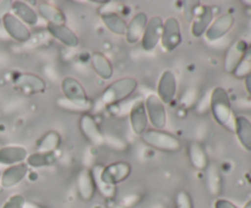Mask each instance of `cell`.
I'll use <instances>...</instances> for the list:
<instances>
[{"label": "cell", "mask_w": 251, "mask_h": 208, "mask_svg": "<svg viewBox=\"0 0 251 208\" xmlns=\"http://www.w3.org/2000/svg\"><path fill=\"white\" fill-rule=\"evenodd\" d=\"M76 187H77L78 196L85 202H90L95 197L96 191H97V184H96L92 170L83 168L78 171L77 178H76Z\"/></svg>", "instance_id": "cell-13"}, {"label": "cell", "mask_w": 251, "mask_h": 208, "mask_svg": "<svg viewBox=\"0 0 251 208\" xmlns=\"http://www.w3.org/2000/svg\"><path fill=\"white\" fill-rule=\"evenodd\" d=\"M176 208H194L193 198L185 190H180L176 195Z\"/></svg>", "instance_id": "cell-32"}, {"label": "cell", "mask_w": 251, "mask_h": 208, "mask_svg": "<svg viewBox=\"0 0 251 208\" xmlns=\"http://www.w3.org/2000/svg\"><path fill=\"white\" fill-rule=\"evenodd\" d=\"M78 129L81 134L92 146H102L104 143V136L100 129V125L90 113H85L78 119Z\"/></svg>", "instance_id": "cell-10"}, {"label": "cell", "mask_w": 251, "mask_h": 208, "mask_svg": "<svg viewBox=\"0 0 251 208\" xmlns=\"http://www.w3.org/2000/svg\"><path fill=\"white\" fill-rule=\"evenodd\" d=\"M38 16H41L48 24H66V16L59 7L54 6L50 2L42 1L37 5Z\"/></svg>", "instance_id": "cell-23"}, {"label": "cell", "mask_w": 251, "mask_h": 208, "mask_svg": "<svg viewBox=\"0 0 251 208\" xmlns=\"http://www.w3.org/2000/svg\"><path fill=\"white\" fill-rule=\"evenodd\" d=\"M234 132L245 151L251 152V121L247 116H235Z\"/></svg>", "instance_id": "cell-27"}, {"label": "cell", "mask_w": 251, "mask_h": 208, "mask_svg": "<svg viewBox=\"0 0 251 208\" xmlns=\"http://www.w3.org/2000/svg\"><path fill=\"white\" fill-rule=\"evenodd\" d=\"M139 87V82L134 77H122L105 87L100 94L103 105H114L129 98Z\"/></svg>", "instance_id": "cell-3"}, {"label": "cell", "mask_w": 251, "mask_h": 208, "mask_svg": "<svg viewBox=\"0 0 251 208\" xmlns=\"http://www.w3.org/2000/svg\"><path fill=\"white\" fill-rule=\"evenodd\" d=\"M213 21V10L208 5L200 6L199 11L196 12L193 22H191V34L195 38L205 36L206 31L208 29L210 24Z\"/></svg>", "instance_id": "cell-18"}, {"label": "cell", "mask_w": 251, "mask_h": 208, "mask_svg": "<svg viewBox=\"0 0 251 208\" xmlns=\"http://www.w3.org/2000/svg\"><path fill=\"white\" fill-rule=\"evenodd\" d=\"M117 208H124V207H117Z\"/></svg>", "instance_id": "cell-41"}, {"label": "cell", "mask_w": 251, "mask_h": 208, "mask_svg": "<svg viewBox=\"0 0 251 208\" xmlns=\"http://www.w3.org/2000/svg\"><path fill=\"white\" fill-rule=\"evenodd\" d=\"M1 23L5 32L14 41L19 42V43H26L31 38V31H29L28 26H26L22 21H20L11 12L7 11L1 17Z\"/></svg>", "instance_id": "cell-9"}, {"label": "cell", "mask_w": 251, "mask_h": 208, "mask_svg": "<svg viewBox=\"0 0 251 208\" xmlns=\"http://www.w3.org/2000/svg\"><path fill=\"white\" fill-rule=\"evenodd\" d=\"M149 122L153 125V129L163 130L167 125V109L166 105L156 94H149L145 99Z\"/></svg>", "instance_id": "cell-6"}, {"label": "cell", "mask_w": 251, "mask_h": 208, "mask_svg": "<svg viewBox=\"0 0 251 208\" xmlns=\"http://www.w3.org/2000/svg\"><path fill=\"white\" fill-rule=\"evenodd\" d=\"M130 126L136 136H141L149 129V117H147L145 100H136L132 104L129 113Z\"/></svg>", "instance_id": "cell-15"}, {"label": "cell", "mask_w": 251, "mask_h": 208, "mask_svg": "<svg viewBox=\"0 0 251 208\" xmlns=\"http://www.w3.org/2000/svg\"><path fill=\"white\" fill-rule=\"evenodd\" d=\"M140 139L146 146L166 153H176L181 149L180 139L164 130L147 129Z\"/></svg>", "instance_id": "cell-4"}, {"label": "cell", "mask_w": 251, "mask_h": 208, "mask_svg": "<svg viewBox=\"0 0 251 208\" xmlns=\"http://www.w3.org/2000/svg\"><path fill=\"white\" fill-rule=\"evenodd\" d=\"M91 66H92L93 71L97 73L98 77L104 81L110 80L114 75V68H113L110 60L104 54L100 53V51H96V53L92 54V56H91Z\"/></svg>", "instance_id": "cell-24"}, {"label": "cell", "mask_w": 251, "mask_h": 208, "mask_svg": "<svg viewBox=\"0 0 251 208\" xmlns=\"http://www.w3.org/2000/svg\"><path fill=\"white\" fill-rule=\"evenodd\" d=\"M247 179H248V181L251 184V171H249V173L247 174Z\"/></svg>", "instance_id": "cell-39"}, {"label": "cell", "mask_w": 251, "mask_h": 208, "mask_svg": "<svg viewBox=\"0 0 251 208\" xmlns=\"http://www.w3.org/2000/svg\"><path fill=\"white\" fill-rule=\"evenodd\" d=\"M188 156L191 165L198 170H206L210 165L206 149L200 142H191L188 147Z\"/></svg>", "instance_id": "cell-25"}, {"label": "cell", "mask_w": 251, "mask_h": 208, "mask_svg": "<svg viewBox=\"0 0 251 208\" xmlns=\"http://www.w3.org/2000/svg\"><path fill=\"white\" fill-rule=\"evenodd\" d=\"M243 208H251V200L248 201V202L245 203V205H244V207H243Z\"/></svg>", "instance_id": "cell-38"}, {"label": "cell", "mask_w": 251, "mask_h": 208, "mask_svg": "<svg viewBox=\"0 0 251 208\" xmlns=\"http://www.w3.org/2000/svg\"><path fill=\"white\" fill-rule=\"evenodd\" d=\"M0 179H1V170H0Z\"/></svg>", "instance_id": "cell-40"}, {"label": "cell", "mask_w": 251, "mask_h": 208, "mask_svg": "<svg viewBox=\"0 0 251 208\" xmlns=\"http://www.w3.org/2000/svg\"><path fill=\"white\" fill-rule=\"evenodd\" d=\"M234 16L232 14H222L216 17L205 33V38L208 42H216L223 38L234 26Z\"/></svg>", "instance_id": "cell-14"}, {"label": "cell", "mask_w": 251, "mask_h": 208, "mask_svg": "<svg viewBox=\"0 0 251 208\" xmlns=\"http://www.w3.org/2000/svg\"><path fill=\"white\" fill-rule=\"evenodd\" d=\"M49 34L68 48H76L80 44L77 34L66 24H47Z\"/></svg>", "instance_id": "cell-20"}, {"label": "cell", "mask_w": 251, "mask_h": 208, "mask_svg": "<svg viewBox=\"0 0 251 208\" xmlns=\"http://www.w3.org/2000/svg\"><path fill=\"white\" fill-rule=\"evenodd\" d=\"M11 14L15 15L20 21L24 22L26 26H36L39 21V16L36 10L29 6L25 1H12L11 2Z\"/></svg>", "instance_id": "cell-22"}, {"label": "cell", "mask_w": 251, "mask_h": 208, "mask_svg": "<svg viewBox=\"0 0 251 208\" xmlns=\"http://www.w3.org/2000/svg\"><path fill=\"white\" fill-rule=\"evenodd\" d=\"M248 46H249V44L247 43V41L238 39L228 48L225 56V63H223V68H225L226 72L233 75L234 70L238 68L240 61L244 58V54L247 51Z\"/></svg>", "instance_id": "cell-16"}, {"label": "cell", "mask_w": 251, "mask_h": 208, "mask_svg": "<svg viewBox=\"0 0 251 208\" xmlns=\"http://www.w3.org/2000/svg\"><path fill=\"white\" fill-rule=\"evenodd\" d=\"M97 173L92 171L95 175L96 184L98 187L105 186V196H112L114 192V186L126 180L131 174V165L127 162H113L104 166H98Z\"/></svg>", "instance_id": "cell-2"}, {"label": "cell", "mask_w": 251, "mask_h": 208, "mask_svg": "<svg viewBox=\"0 0 251 208\" xmlns=\"http://www.w3.org/2000/svg\"><path fill=\"white\" fill-rule=\"evenodd\" d=\"M178 91V82L173 71L164 70L157 85V97L162 100L164 105L174 100Z\"/></svg>", "instance_id": "cell-12"}, {"label": "cell", "mask_w": 251, "mask_h": 208, "mask_svg": "<svg viewBox=\"0 0 251 208\" xmlns=\"http://www.w3.org/2000/svg\"><path fill=\"white\" fill-rule=\"evenodd\" d=\"M210 112L215 121L228 131H234V113L229 94L223 87H216L211 92Z\"/></svg>", "instance_id": "cell-1"}, {"label": "cell", "mask_w": 251, "mask_h": 208, "mask_svg": "<svg viewBox=\"0 0 251 208\" xmlns=\"http://www.w3.org/2000/svg\"><path fill=\"white\" fill-rule=\"evenodd\" d=\"M207 170V186L210 190L211 195L218 196L222 192L223 187V179L222 174H221L220 169L215 164H210Z\"/></svg>", "instance_id": "cell-30"}, {"label": "cell", "mask_w": 251, "mask_h": 208, "mask_svg": "<svg viewBox=\"0 0 251 208\" xmlns=\"http://www.w3.org/2000/svg\"><path fill=\"white\" fill-rule=\"evenodd\" d=\"M58 162L56 152H33L28 154L26 159V164L28 168H46L51 166Z\"/></svg>", "instance_id": "cell-28"}, {"label": "cell", "mask_w": 251, "mask_h": 208, "mask_svg": "<svg viewBox=\"0 0 251 208\" xmlns=\"http://www.w3.org/2000/svg\"><path fill=\"white\" fill-rule=\"evenodd\" d=\"M58 103L61 108H64V109L73 110V112H80V113H82V114L88 113V110H90V108H91V104L80 105V104H75V103L68 102L66 99H59Z\"/></svg>", "instance_id": "cell-34"}, {"label": "cell", "mask_w": 251, "mask_h": 208, "mask_svg": "<svg viewBox=\"0 0 251 208\" xmlns=\"http://www.w3.org/2000/svg\"><path fill=\"white\" fill-rule=\"evenodd\" d=\"M28 157V152L22 146H2L0 147V164L11 166L15 164L25 163Z\"/></svg>", "instance_id": "cell-21"}, {"label": "cell", "mask_w": 251, "mask_h": 208, "mask_svg": "<svg viewBox=\"0 0 251 208\" xmlns=\"http://www.w3.org/2000/svg\"><path fill=\"white\" fill-rule=\"evenodd\" d=\"M25 205H26L25 196L21 195V193H15V195H11L5 201L1 208H25Z\"/></svg>", "instance_id": "cell-33"}, {"label": "cell", "mask_w": 251, "mask_h": 208, "mask_svg": "<svg viewBox=\"0 0 251 208\" xmlns=\"http://www.w3.org/2000/svg\"><path fill=\"white\" fill-rule=\"evenodd\" d=\"M14 85L20 92L26 95H33L43 93L47 88L46 81L36 73L24 72L17 73L14 78Z\"/></svg>", "instance_id": "cell-8"}, {"label": "cell", "mask_w": 251, "mask_h": 208, "mask_svg": "<svg viewBox=\"0 0 251 208\" xmlns=\"http://www.w3.org/2000/svg\"><path fill=\"white\" fill-rule=\"evenodd\" d=\"M183 42L181 36L180 22L174 16L167 17L163 21V28H162L161 46L166 51H173L178 48Z\"/></svg>", "instance_id": "cell-5"}, {"label": "cell", "mask_w": 251, "mask_h": 208, "mask_svg": "<svg viewBox=\"0 0 251 208\" xmlns=\"http://www.w3.org/2000/svg\"><path fill=\"white\" fill-rule=\"evenodd\" d=\"M61 144V136L58 131H47L36 142L38 152H56Z\"/></svg>", "instance_id": "cell-29"}, {"label": "cell", "mask_w": 251, "mask_h": 208, "mask_svg": "<svg viewBox=\"0 0 251 208\" xmlns=\"http://www.w3.org/2000/svg\"><path fill=\"white\" fill-rule=\"evenodd\" d=\"M61 92H63L64 99L68 102L75 103L80 105H88L90 99L86 90L78 80L71 76H66L61 81Z\"/></svg>", "instance_id": "cell-7"}, {"label": "cell", "mask_w": 251, "mask_h": 208, "mask_svg": "<svg viewBox=\"0 0 251 208\" xmlns=\"http://www.w3.org/2000/svg\"><path fill=\"white\" fill-rule=\"evenodd\" d=\"M25 208H44V207H42V206H39V205H36V203H33V202H27L26 201Z\"/></svg>", "instance_id": "cell-37"}, {"label": "cell", "mask_w": 251, "mask_h": 208, "mask_svg": "<svg viewBox=\"0 0 251 208\" xmlns=\"http://www.w3.org/2000/svg\"><path fill=\"white\" fill-rule=\"evenodd\" d=\"M249 75H251V44L248 46L243 60L240 61L238 68L235 69L234 72H233V76H234L235 78H240V80H244V78L248 77Z\"/></svg>", "instance_id": "cell-31"}, {"label": "cell", "mask_w": 251, "mask_h": 208, "mask_svg": "<svg viewBox=\"0 0 251 208\" xmlns=\"http://www.w3.org/2000/svg\"><path fill=\"white\" fill-rule=\"evenodd\" d=\"M162 28H163V20L159 16H152L147 22L144 36L141 38V48L145 51H152L157 48L161 42Z\"/></svg>", "instance_id": "cell-11"}, {"label": "cell", "mask_w": 251, "mask_h": 208, "mask_svg": "<svg viewBox=\"0 0 251 208\" xmlns=\"http://www.w3.org/2000/svg\"><path fill=\"white\" fill-rule=\"evenodd\" d=\"M215 208H238V207L233 202L226 200V198H217L215 202Z\"/></svg>", "instance_id": "cell-35"}, {"label": "cell", "mask_w": 251, "mask_h": 208, "mask_svg": "<svg viewBox=\"0 0 251 208\" xmlns=\"http://www.w3.org/2000/svg\"><path fill=\"white\" fill-rule=\"evenodd\" d=\"M100 20L105 28L115 36H125L127 28V22L114 11H107L100 14Z\"/></svg>", "instance_id": "cell-26"}, {"label": "cell", "mask_w": 251, "mask_h": 208, "mask_svg": "<svg viewBox=\"0 0 251 208\" xmlns=\"http://www.w3.org/2000/svg\"><path fill=\"white\" fill-rule=\"evenodd\" d=\"M29 168L26 163L15 164V165L7 166L4 171H1V179H0V187L11 188L19 185L28 174Z\"/></svg>", "instance_id": "cell-17"}, {"label": "cell", "mask_w": 251, "mask_h": 208, "mask_svg": "<svg viewBox=\"0 0 251 208\" xmlns=\"http://www.w3.org/2000/svg\"><path fill=\"white\" fill-rule=\"evenodd\" d=\"M244 86H245V90H247L248 94H249L251 98V75H249L248 77L244 78Z\"/></svg>", "instance_id": "cell-36"}, {"label": "cell", "mask_w": 251, "mask_h": 208, "mask_svg": "<svg viewBox=\"0 0 251 208\" xmlns=\"http://www.w3.org/2000/svg\"><path fill=\"white\" fill-rule=\"evenodd\" d=\"M149 22V17L145 12L140 11L136 12L131 20L127 23L126 33H125V38L129 44H136L141 41L142 36H144L145 28Z\"/></svg>", "instance_id": "cell-19"}]
</instances>
